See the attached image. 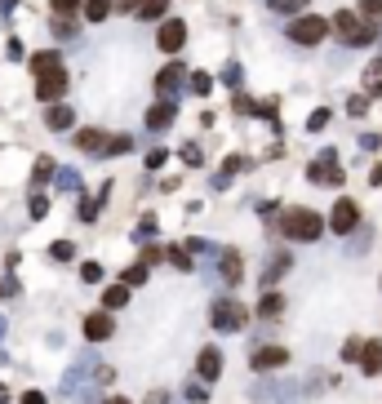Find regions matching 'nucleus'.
Returning a JSON list of instances; mask_svg holds the SVG:
<instances>
[{"instance_id": "nucleus-23", "label": "nucleus", "mask_w": 382, "mask_h": 404, "mask_svg": "<svg viewBox=\"0 0 382 404\" xmlns=\"http://www.w3.org/2000/svg\"><path fill=\"white\" fill-rule=\"evenodd\" d=\"M165 9H169V0H138L134 14L138 18H165Z\"/></svg>"}, {"instance_id": "nucleus-20", "label": "nucleus", "mask_w": 382, "mask_h": 404, "mask_svg": "<svg viewBox=\"0 0 382 404\" xmlns=\"http://www.w3.org/2000/svg\"><path fill=\"white\" fill-rule=\"evenodd\" d=\"M125 302H129V285H116V289L102 294V311H120Z\"/></svg>"}, {"instance_id": "nucleus-41", "label": "nucleus", "mask_w": 382, "mask_h": 404, "mask_svg": "<svg viewBox=\"0 0 382 404\" xmlns=\"http://www.w3.org/2000/svg\"><path fill=\"white\" fill-rule=\"evenodd\" d=\"M165 161H169V152H165V147H156V152H152V156H147V165H152V169H160Z\"/></svg>"}, {"instance_id": "nucleus-27", "label": "nucleus", "mask_w": 382, "mask_h": 404, "mask_svg": "<svg viewBox=\"0 0 382 404\" xmlns=\"http://www.w3.org/2000/svg\"><path fill=\"white\" fill-rule=\"evenodd\" d=\"M267 5H272L276 14H302V5H311V0H267Z\"/></svg>"}, {"instance_id": "nucleus-8", "label": "nucleus", "mask_w": 382, "mask_h": 404, "mask_svg": "<svg viewBox=\"0 0 382 404\" xmlns=\"http://www.w3.org/2000/svg\"><path fill=\"white\" fill-rule=\"evenodd\" d=\"M62 93H67V71H45L40 80H36V98L40 102H53V98H62Z\"/></svg>"}, {"instance_id": "nucleus-3", "label": "nucleus", "mask_w": 382, "mask_h": 404, "mask_svg": "<svg viewBox=\"0 0 382 404\" xmlns=\"http://www.w3.org/2000/svg\"><path fill=\"white\" fill-rule=\"evenodd\" d=\"M209 320H213V329H222V333H236V329H245V320H249V307L236 302V298H218V302L209 307Z\"/></svg>"}, {"instance_id": "nucleus-6", "label": "nucleus", "mask_w": 382, "mask_h": 404, "mask_svg": "<svg viewBox=\"0 0 382 404\" xmlns=\"http://www.w3.org/2000/svg\"><path fill=\"white\" fill-rule=\"evenodd\" d=\"M329 227L338 231V236H351V231L360 227V204L356 200H338L333 213H329Z\"/></svg>"}, {"instance_id": "nucleus-30", "label": "nucleus", "mask_w": 382, "mask_h": 404, "mask_svg": "<svg viewBox=\"0 0 382 404\" xmlns=\"http://www.w3.org/2000/svg\"><path fill=\"white\" fill-rule=\"evenodd\" d=\"M324 125H329V111H324V107H315L311 116H307V129H311V134H320Z\"/></svg>"}, {"instance_id": "nucleus-22", "label": "nucleus", "mask_w": 382, "mask_h": 404, "mask_svg": "<svg viewBox=\"0 0 382 404\" xmlns=\"http://www.w3.org/2000/svg\"><path fill=\"white\" fill-rule=\"evenodd\" d=\"M280 311H285V298L267 289V294H263V302H258V316H267V320H272V316H280Z\"/></svg>"}, {"instance_id": "nucleus-38", "label": "nucleus", "mask_w": 382, "mask_h": 404, "mask_svg": "<svg viewBox=\"0 0 382 404\" xmlns=\"http://www.w3.org/2000/svg\"><path fill=\"white\" fill-rule=\"evenodd\" d=\"M169 262H174V267H182V271H187V267H191V253H182V249H169Z\"/></svg>"}, {"instance_id": "nucleus-36", "label": "nucleus", "mask_w": 382, "mask_h": 404, "mask_svg": "<svg viewBox=\"0 0 382 404\" xmlns=\"http://www.w3.org/2000/svg\"><path fill=\"white\" fill-rule=\"evenodd\" d=\"M120 152H129V138L120 134V138H107V156H120Z\"/></svg>"}, {"instance_id": "nucleus-12", "label": "nucleus", "mask_w": 382, "mask_h": 404, "mask_svg": "<svg viewBox=\"0 0 382 404\" xmlns=\"http://www.w3.org/2000/svg\"><path fill=\"white\" fill-rule=\"evenodd\" d=\"M195 369H200V378H218V373H222V351H218V346H204V351H200V360H195Z\"/></svg>"}, {"instance_id": "nucleus-14", "label": "nucleus", "mask_w": 382, "mask_h": 404, "mask_svg": "<svg viewBox=\"0 0 382 404\" xmlns=\"http://www.w3.org/2000/svg\"><path fill=\"white\" fill-rule=\"evenodd\" d=\"M240 276H245L240 253H236V249H222V280H227V285H240Z\"/></svg>"}, {"instance_id": "nucleus-16", "label": "nucleus", "mask_w": 382, "mask_h": 404, "mask_svg": "<svg viewBox=\"0 0 382 404\" xmlns=\"http://www.w3.org/2000/svg\"><path fill=\"white\" fill-rule=\"evenodd\" d=\"M360 369L374 378V373H382V342H365V355H360Z\"/></svg>"}, {"instance_id": "nucleus-24", "label": "nucleus", "mask_w": 382, "mask_h": 404, "mask_svg": "<svg viewBox=\"0 0 382 404\" xmlns=\"http://www.w3.org/2000/svg\"><path fill=\"white\" fill-rule=\"evenodd\" d=\"M111 14V0H85V18L89 23H102Z\"/></svg>"}, {"instance_id": "nucleus-45", "label": "nucleus", "mask_w": 382, "mask_h": 404, "mask_svg": "<svg viewBox=\"0 0 382 404\" xmlns=\"http://www.w3.org/2000/svg\"><path fill=\"white\" fill-rule=\"evenodd\" d=\"M0 404H5V391H0Z\"/></svg>"}, {"instance_id": "nucleus-4", "label": "nucleus", "mask_w": 382, "mask_h": 404, "mask_svg": "<svg viewBox=\"0 0 382 404\" xmlns=\"http://www.w3.org/2000/svg\"><path fill=\"white\" fill-rule=\"evenodd\" d=\"M324 36H329V18H320V14H298L289 23V40L294 45H320Z\"/></svg>"}, {"instance_id": "nucleus-39", "label": "nucleus", "mask_w": 382, "mask_h": 404, "mask_svg": "<svg viewBox=\"0 0 382 404\" xmlns=\"http://www.w3.org/2000/svg\"><path fill=\"white\" fill-rule=\"evenodd\" d=\"M187 400H191V404H204L209 396H204V387H200V382H191V387H187Z\"/></svg>"}, {"instance_id": "nucleus-31", "label": "nucleus", "mask_w": 382, "mask_h": 404, "mask_svg": "<svg viewBox=\"0 0 382 404\" xmlns=\"http://www.w3.org/2000/svg\"><path fill=\"white\" fill-rule=\"evenodd\" d=\"M143 280H147V267H143V262H134V267L125 271V280H120V285H129V289H134V285H143Z\"/></svg>"}, {"instance_id": "nucleus-21", "label": "nucleus", "mask_w": 382, "mask_h": 404, "mask_svg": "<svg viewBox=\"0 0 382 404\" xmlns=\"http://www.w3.org/2000/svg\"><path fill=\"white\" fill-rule=\"evenodd\" d=\"M71 120H76V111H71V107H49L45 125H49V129H71Z\"/></svg>"}, {"instance_id": "nucleus-44", "label": "nucleus", "mask_w": 382, "mask_h": 404, "mask_svg": "<svg viewBox=\"0 0 382 404\" xmlns=\"http://www.w3.org/2000/svg\"><path fill=\"white\" fill-rule=\"evenodd\" d=\"M0 337H5V320H0Z\"/></svg>"}, {"instance_id": "nucleus-19", "label": "nucleus", "mask_w": 382, "mask_h": 404, "mask_svg": "<svg viewBox=\"0 0 382 404\" xmlns=\"http://www.w3.org/2000/svg\"><path fill=\"white\" fill-rule=\"evenodd\" d=\"M289 262H294V258H289V253H280V258H272V267L263 271V289H272L276 280L285 276V271H289Z\"/></svg>"}, {"instance_id": "nucleus-15", "label": "nucleus", "mask_w": 382, "mask_h": 404, "mask_svg": "<svg viewBox=\"0 0 382 404\" xmlns=\"http://www.w3.org/2000/svg\"><path fill=\"white\" fill-rule=\"evenodd\" d=\"M58 67H62V54H58V49L32 54V76H45V71H58Z\"/></svg>"}, {"instance_id": "nucleus-28", "label": "nucleus", "mask_w": 382, "mask_h": 404, "mask_svg": "<svg viewBox=\"0 0 382 404\" xmlns=\"http://www.w3.org/2000/svg\"><path fill=\"white\" fill-rule=\"evenodd\" d=\"M369 111V93H351L347 98V116H365Z\"/></svg>"}, {"instance_id": "nucleus-10", "label": "nucleus", "mask_w": 382, "mask_h": 404, "mask_svg": "<svg viewBox=\"0 0 382 404\" xmlns=\"http://www.w3.org/2000/svg\"><path fill=\"white\" fill-rule=\"evenodd\" d=\"M111 333H116V320H111L107 311H94L85 320V337H89V342H102V337H111Z\"/></svg>"}, {"instance_id": "nucleus-43", "label": "nucleus", "mask_w": 382, "mask_h": 404, "mask_svg": "<svg viewBox=\"0 0 382 404\" xmlns=\"http://www.w3.org/2000/svg\"><path fill=\"white\" fill-rule=\"evenodd\" d=\"M102 404H129V400H120V396H107V400H102Z\"/></svg>"}, {"instance_id": "nucleus-29", "label": "nucleus", "mask_w": 382, "mask_h": 404, "mask_svg": "<svg viewBox=\"0 0 382 404\" xmlns=\"http://www.w3.org/2000/svg\"><path fill=\"white\" fill-rule=\"evenodd\" d=\"M53 258H58V262H71V258H76V244H71V240H53Z\"/></svg>"}, {"instance_id": "nucleus-7", "label": "nucleus", "mask_w": 382, "mask_h": 404, "mask_svg": "<svg viewBox=\"0 0 382 404\" xmlns=\"http://www.w3.org/2000/svg\"><path fill=\"white\" fill-rule=\"evenodd\" d=\"M156 45H160L165 54H178L182 45H187V23H182V18H169V23H160V32H156Z\"/></svg>"}, {"instance_id": "nucleus-18", "label": "nucleus", "mask_w": 382, "mask_h": 404, "mask_svg": "<svg viewBox=\"0 0 382 404\" xmlns=\"http://www.w3.org/2000/svg\"><path fill=\"white\" fill-rule=\"evenodd\" d=\"M360 93H369V98H378V93H382V58H374L365 67V89H360Z\"/></svg>"}, {"instance_id": "nucleus-34", "label": "nucleus", "mask_w": 382, "mask_h": 404, "mask_svg": "<svg viewBox=\"0 0 382 404\" xmlns=\"http://www.w3.org/2000/svg\"><path fill=\"white\" fill-rule=\"evenodd\" d=\"M80 280H85V285H98V280H102V267H98V262H85V267H80Z\"/></svg>"}, {"instance_id": "nucleus-40", "label": "nucleus", "mask_w": 382, "mask_h": 404, "mask_svg": "<svg viewBox=\"0 0 382 404\" xmlns=\"http://www.w3.org/2000/svg\"><path fill=\"white\" fill-rule=\"evenodd\" d=\"M58 187H67V191H76V187H80V178H76V169H67V174H62V178H58Z\"/></svg>"}, {"instance_id": "nucleus-25", "label": "nucleus", "mask_w": 382, "mask_h": 404, "mask_svg": "<svg viewBox=\"0 0 382 404\" xmlns=\"http://www.w3.org/2000/svg\"><path fill=\"white\" fill-rule=\"evenodd\" d=\"M240 169H245V156H227V161H222V174H218V187H227V178L240 174Z\"/></svg>"}, {"instance_id": "nucleus-33", "label": "nucleus", "mask_w": 382, "mask_h": 404, "mask_svg": "<svg viewBox=\"0 0 382 404\" xmlns=\"http://www.w3.org/2000/svg\"><path fill=\"white\" fill-rule=\"evenodd\" d=\"M365 355V342L360 337H347V346H342V360H360Z\"/></svg>"}, {"instance_id": "nucleus-26", "label": "nucleus", "mask_w": 382, "mask_h": 404, "mask_svg": "<svg viewBox=\"0 0 382 404\" xmlns=\"http://www.w3.org/2000/svg\"><path fill=\"white\" fill-rule=\"evenodd\" d=\"M360 18H365V23H382V0H360Z\"/></svg>"}, {"instance_id": "nucleus-17", "label": "nucleus", "mask_w": 382, "mask_h": 404, "mask_svg": "<svg viewBox=\"0 0 382 404\" xmlns=\"http://www.w3.org/2000/svg\"><path fill=\"white\" fill-rule=\"evenodd\" d=\"M76 147H80V152H107V134H98V129H80Z\"/></svg>"}, {"instance_id": "nucleus-9", "label": "nucleus", "mask_w": 382, "mask_h": 404, "mask_svg": "<svg viewBox=\"0 0 382 404\" xmlns=\"http://www.w3.org/2000/svg\"><path fill=\"white\" fill-rule=\"evenodd\" d=\"M285 360H289V351H285V346H258V351H254V369H258V373L285 369Z\"/></svg>"}, {"instance_id": "nucleus-35", "label": "nucleus", "mask_w": 382, "mask_h": 404, "mask_svg": "<svg viewBox=\"0 0 382 404\" xmlns=\"http://www.w3.org/2000/svg\"><path fill=\"white\" fill-rule=\"evenodd\" d=\"M49 5H53V14H76V9H80V0H49Z\"/></svg>"}, {"instance_id": "nucleus-5", "label": "nucleus", "mask_w": 382, "mask_h": 404, "mask_svg": "<svg viewBox=\"0 0 382 404\" xmlns=\"http://www.w3.org/2000/svg\"><path fill=\"white\" fill-rule=\"evenodd\" d=\"M307 178H311L315 187H338L342 182V169H338V152L333 147H324L320 156L311 161V169H307Z\"/></svg>"}, {"instance_id": "nucleus-11", "label": "nucleus", "mask_w": 382, "mask_h": 404, "mask_svg": "<svg viewBox=\"0 0 382 404\" xmlns=\"http://www.w3.org/2000/svg\"><path fill=\"white\" fill-rule=\"evenodd\" d=\"M174 116H178V102L165 98V102H156V107L147 111V125H152V129H169V125H174Z\"/></svg>"}, {"instance_id": "nucleus-32", "label": "nucleus", "mask_w": 382, "mask_h": 404, "mask_svg": "<svg viewBox=\"0 0 382 404\" xmlns=\"http://www.w3.org/2000/svg\"><path fill=\"white\" fill-rule=\"evenodd\" d=\"M53 174V161H45V156H40V161H36V178H32V187H45V178H49Z\"/></svg>"}, {"instance_id": "nucleus-37", "label": "nucleus", "mask_w": 382, "mask_h": 404, "mask_svg": "<svg viewBox=\"0 0 382 404\" xmlns=\"http://www.w3.org/2000/svg\"><path fill=\"white\" fill-rule=\"evenodd\" d=\"M191 89H195V93H209V89H213V80L204 76V71H195V76H191Z\"/></svg>"}, {"instance_id": "nucleus-42", "label": "nucleus", "mask_w": 382, "mask_h": 404, "mask_svg": "<svg viewBox=\"0 0 382 404\" xmlns=\"http://www.w3.org/2000/svg\"><path fill=\"white\" fill-rule=\"evenodd\" d=\"M23 404H45V396H40V391H27V396H23Z\"/></svg>"}, {"instance_id": "nucleus-13", "label": "nucleus", "mask_w": 382, "mask_h": 404, "mask_svg": "<svg viewBox=\"0 0 382 404\" xmlns=\"http://www.w3.org/2000/svg\"><path fill=\"white\" fill-rule=\"evenodd\" d=\"M182 76H187V71H182L178 62H169V67H165L160 76H156V89H160V98H169V93H178V84H182Z\"/></svg>"}, {"instance_id": "nucleus-1", "label": "nucleus", "mask_w": 382, "mask_h": 404, "mask_svg": "<svg viewBox=\"0 0 382 404\" xmlns=\"http://www.w3.org/2000/svg\"><path fill=\"white\" fill-rule=\"evenodd\" d=\"M329 27L342 36V45H351V49H365V45H374V40H378V27H374V23H365L360 14H351V9H338Z\"/></svg>"}, {"instance_id": "nucleus-2", "label": "nucleus", "mask_w": 382, "mask_h": 404, "mask_svg": "<svg viewBox=\"0 0 382 404\" xmlns=\"http://www.w3.org/2000/svg\"><path fill=\"white\" fill-rule=\"evenodd\" d=\"M280 231L289 240H302V244H311V240H320V231H324V218L315 209H285V218H280Z\"/></svg>"}]
</instances>
